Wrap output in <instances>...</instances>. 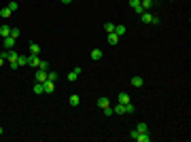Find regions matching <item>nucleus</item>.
<instances>
[{
	"label": "nucleus",
	"mask_w": 191,
	"mask_h": 142,
	"mask_svg": "<svg viewBox=\"0 0 191 142\" xmlns=\"http://www.w3.org/2000/svg\"><path fill=\"white\" fill-rule=\"evenodd\" d=\"M130 138L136 142H151V132H144V134H138L136 130H132L130 132Z\"/></svg>",
	"instance_id": "1"
},
{
	"label": "nucleus",
	"mask_w": 191,
	"mask_h": 142,
	"mask_svg": "<svg viewBox=\"0 0 191 142\" xmlns=\"http://www.w3.org/2000/svg\"><path fill=\"white\" fill-rule=\"evenodd\" d=\"M47 81V70H36V74H34V83H45Z\"/></svg>",
	"instance_id": "2"
},
{
	"label": "nucleus",
	"mask_w": 191,
	"mask_h": 142,
	"mask_svg": "<svg viewBox=\"0 0 191 142\" xmlns=\"http://www.w3.org/2000/svg\"><path fill=\"white\" fill-rule=\"evenodd\" d=\"M43 89H45V94H53V91H55V83L47 79V81L43 83Z\"/></svg>",
	"instance_id": "3"
},
{
	"label": "nucleus",
	"mask_w": 191,
	"mask_h": 142,
	"mask_svg": "<svg viewBox=\"0 0 191 142\" xmlns=\"http://www.w3.org/2000/svg\"><path fill=\"white\" fill-rule=\"evenodd\" d=\"M140 19H142V23H153V13L142 11V13H140Z\"/></svg>",
	"instance_id": "4"
},
{
	"label": "nucleus",
	"mask_w": 191,
	"mask_h": 142,
	"mask_svg": "<svg viewBox=\"0 0 191 142\" xmlns=\"http://www.w3.org/2000/svg\"><path fill=\"white\" fill-rule=\"evenodd\" d=\"M28 66H32V68H38V66H41V59H38V55H30V57H28Z\"/></svg>",
	"instance_id": "5"
},
{
	"label": "nucleus",
	"mask_w": 191,
	"mask_h": 142,
	"mask_svg": "<svg viewBox=\"0 0 191 142\" xmlns=\"http://www.w3.org/2000/svg\"><path fill=\"white\" fill-rule=\"evenodd\" d=\"M96 104H98V108H102V110H104V108H108V106H110V100H108V98H98V102H96Z\"/></svg>",
	"instance_id": "6"
},
{
	"label": "nucleus",
	"mask_w": 191,
	"mask_h": 142,
	"mask_svg": "<svg viewBox=\"0 0 191 142\" xmlns=\"http://www.w3.org/2000/svg\"><path fill=\"white\" fill-rule=\"evenodd\" d=\"M130 6H132V9L136 11V15H140V13L144 11L142 6H140V0H130Z\"/></svg>",
	"instance_id": "7"
},
{
	"label": "nucleus",
	"mask_w": 191,
	"mask_h": 142,
	"mask_svg": "<svg viewBox=\"0 0 191 142\" xmlns=\"http://www.w3.org/2000/svg\"><path fill=\"white\" fill-rule=\"evenodd\" d=\"M79 74H81V68H72V70L68 72V81H77Z\"/></svg>",
	"instance_id": "8"
},
{
	"label": "nucleus",
	"mask_w": 191,
	"mask_h": 142,
	"mask_svg": "<svg viewBox=\"0 0 191 142\" xmlns=\"http://www.w3.org/2000/svg\"><path fill=\"white\" fill-rule=\"evenodd\" d=\"M130 83H132V85H134V87H142V85H144L142 76H138V74H134V76H132V81H130Z\"/></svg>",
	"instance_id": "9"
},
{
	"label": "nucleus",
	"mask_w": 191,
	"mask_h": 142,
	"mask_svg": "<svg viewBox=\"0 0 191 142\" xmlns=\"http://www.w3.org/2000/svg\"><path fill=\"white\" fill-rule=\"evenodd\" d=\"M4 49H15V38L13 36H6L4 38Z\"/></svg>",
	"instance_id": "10"
},
{
	"label": "nucleus",
	"mask_w": 191,
	"mask_h": 142,
	"mask_svg": "<svg viewBox=\"0 0 191 142\" xmlns=\"http://www.w3.org/2000/svg\"><path fill=\"white\" fill-rule=\"evenodd\" d=\"M117 100H119V104H128V102H130V94L119 91V98H117Z\"/></svg>",
	"instance_id": "11"
},
{
	"label": "nucleus",
	"mask_w": 191,
	"mask_h": 142,
	"mask_svg": "<svg viewBox=\"0 0 191 142\" xmlns=\"http://www.w3.org/2000/svg\"><path fill=\"white\" fill-rule=\"evenodd\" d=\"M0 36H2V38L11 36V26H0Z\"/></svg>",
	"instance_id": "12"
},
{
	"label": "nucleus",
	"mask_w": 191,
	"mask_h": 142,
	"mask_svg": "<svg viewBox=\"0 0 191 142\" xmlns=\"http://www.w3.org/2000/svg\"><path fill=\"white\" fill-rule=\"evenodd\" d=\"M68 104H70V106H79V104H81V98H79L77 94L70 95V98H68Z\"/></svg>",
	"instance_id": "13"
},
{
	"label": "nucleus",
	"mask_w": 191,
	"mask_h": 142,
	"mask_svg": "<svg viewBox=\"0 0 191 142\" xmlns=\"http://www.w3.org/2000/svg\"><path fill=\"white\" fill-rule=\"evenodd\" d=\"M30 53H32V55H38V53H41V45H38V43H30Z\"/></svg>",
	"instance_id": "14"
},
{
	"label": "nucleus",
	"mask_w": 191,
	"mask_h": 142,
	"mask_svg": "<svg viewBox=\"0 0 191 142\" xmlns=\"http://www.w3.org/2000/svg\"><path fill=\"white\" fill-rule=\"evenodd\" d=\"M92 59H94V62H100V59H102V51H100V49H92Z\"/></svg>",
	"instance_id": "15"
},
{
	"label": "nucleus",
	"mask_w": 191,
	"mask_h": 142,
	"mask_svg": "<svg viewBox=\"0 0 191 142\" xmlns=\"http://www.w3.org/2000/svg\"><path fill=\"white\" fill-rule=\"evenodd\" d=\"M117 43H119V36H117L115 32H110V34H108V45H113V47H115Z\"/></svg>",
	"instance_id": "16"
},
{
	"label": "nucleus",
	"mask_w": 191,
	"mask_h": 142,
	"mask_svg": "<svg viewBox=\"0 0 191 142\" xmlns=\"http://www.w3.org/2000/svg\"><path fill=\"white\" fill-rule=\"evenodd\" d=\"M113 112H115V115H125V104H117V106L113 108Z\"/></svg>",
	"instance_id": "17"
},
{
	"label": "nucleus",
	"mask_w": 191,
	"mask_h": 142,
	"mask_svg": "<svg viewBox=\"0 0 191 142\" xmlns=\"http://www.w3.org/2000/svg\"><path fill=\"white\" fill-rule=\"evenodd\" d=\"M136 132H138V134L149 132V125H146V123H136Z\"/></svg>",
	"instance_id": "18"
},
{
	"label": "nucleus",
	"mask_w": 191,
	"mask_h": 142,
	"mask_svg": "<svg viewBox=\"0 0 191 142\" xmlns=\"http://www.w3.org/2000/svg\"><path fill=\"white\" fill-rule=\"evenodd\" d=\"M125 30H128V28H125L123 23H119V26H115V34H117V36H121V34H125Z\"/></svg>",
	"instance_id": "19"
},
{
	"label": "nucleus",
	"mask_w": 191,
	"mask_h": 142,
	"mask_svg": "<svg viewBox=\"0 0 191 142\" xmlns=\"http://www.w3.org/2000/svg\"><path fill=\"white\" fill-rule=\"evenodd\" d=\"M34 94H36V95L45 94V89H43V83H34Z\"/></svg>",
	"instance_id": "20"
},
{
	"label": "nucleus",
	"mask_w": 191,
	"mask_h": 142,
	"mask_svg": "<svg viewBox=\"0 0 191 142\" xmlns=\"http://www.w3.org/2000/svg\"><path fill=\"white\" fill-rule=\"evenodd\" d=\"M57 76H59V74H57L55 70H49V72H47V79H49V81H53V83L57 81Z\"/></svg>",
	"instance_id": "21"
},
{
	"label": "nucleus",
	"mask_w": 191,
	"mask_h": 142,
	"mask_svg": "<svg viewBox=\"0 0 191 142\" xmlns=\"http://www.w3.org/2000/svg\"><path fill=\"white\" fill-rule=\"evenodd\" d=\"M140 6H142L144 11H149V9L153 6V0H140Z\"/></svg>",
	"instance_id": "22"
},
{
	"label": "nucleus",
	"mask_w": 191,
	"mask_h": 142,
	"mask_svg": "<svg viewBox=\"0 0 191 142\" xmlns=\"http://www.w3.org/2000/svg\"><path fill=\"white\" fill-rule=\"evenodd\" d=\"M11 13H13V11H11L9 6H4V9H0V15H2V17H11Z\"/></svg>",
	"instance_id": "23"
},
{
	"label": "nucleus",
	"mask_w": 191,
	"mask_h": 142,
	"mask_svg": "<svg viewBox=\"0 0 191 142\" xmlns=\"http://www.w3.org/2000/svg\"><path fill=\"white\" fill-rule=\"evenodd\" d=\"M104 30H106V34H110V32H115V23H104Z\"/></svg>",
	"instance_id": "24"
},
{
	"label": "nucleus",
	"mask_w": 191,
	"mask_h": 142,
	"mask_svg": "<svg viewBox=\"0 0 191 142\" xmlns=\"http://www.w3.org/2000/svg\"><path fill=\"white\" fill-rule=\"evenodd\" d=\"M125 115H134V104H132V102L125 104Z\"/></svg>",
	"instance_id": "25"
},
{
	"label": "nucleus",
	"mask_w": 191,
	"mask_h": 142,
	"mask_svg": "<svg viewBox=\"0 0 191 142\" xmlns=\"http://www.w3.org/2000/svg\"><path fill=\"white\" fill-rule=\"evenodd\" d=\"M17 62H19V66H28V57H26V55H19Z\"/></svg>",
	"instance_id": "26"
},
{
	"label": "nucleus",
	"mask_w": 191,
	"mask_h": 142,
	"mask_svg": "<svg viewBox=\"0 0 191 142\" xmlns=\"http://www.w3.org/2000/svg\"><path fill=\"white\" fill-rule=\"evenodd\" d=\"M19 34H21V32H19V28H11V36H13L15 41H17V36H19Z\"/></svg>",
	"instance_id": "27"
},
{
	"label": "nucleus",
	"mask_w": 191,
	"mask_h": 142,
	"mask_svg": "<svg viewBox=\"0 0 191 142\" xmlns=\"http://www.w3.org/2000/svg\"><path fill=\"white\" fill-rule=\"evenodd\" d=\"M41 70H47L49 72V62H45V59H41V66H38Z\"/></svg>",
	"instance_id": "28"
},
{
	"label": "nucleus",
	"mask_w": 191,
	"mask_h": 142,
	"mask_svg": "<svg viewBox=\"0 0 191 142\" xmlns=\"http://www.w3.org/2000/svg\"><path fill=\"white\" fill-rule=\"evenodd\" d=\"M9 68H11V70H17V68H19V62H9Z\"/></svg>",
	"instance_id": "29"
},
{
	"label": "nucleus",
	"mask_w": 191,
	"mask_h": 142,
	"mask_svg": "<svg viewBox=\"0 0 191 142\" xmlns=\"http://www.w3.org/2000/svg\"><path fill=\"white\" fill-rule=\"evenodd\" d=\"M113 115H115V112H113V108H110V106H108V108H104V117H113Z\"/></svg>",
	"instance_id": "30"
},
{
	"label": "nucleus",
	"mask_w": 191,
	"mask_h": 142,
	"mask_svg": "<svg viewBox=\"0 0 191 142\" xmlns=\"http://www.w3.org/2000/svg\"><path fill=\"white\" fill-rule=\"evenodd\" d=\"M9 9L11 11H17V2H9Z\"/></svg>",
	"instance_id": "31"
},
{
	"label": "nucleus",
	"mask_w": 191,
	"mask_h": 142,
	"mask_svg": "<svg viewBox=\"0 0 191 142\" xmlns=\"http://www.w3.org/2000/svg\"><path fill=\"white\" fill-rule=\"evenodd\" d=\"M4 62H6V59H4V57L0 55V66H4Z\"/></svg>",
	"instance_id": "32"
},
{
	"label": "nucleus",
	"mask_w": 191,
	"mask_h": 142,
	"mask_svg": "<svg viewBox=\"0 0 191 142\" xmlns=\"http://www.w3.org/2000/svg\"><path fill=\"white\" fill-rule=\"evenodd\" d=\"M62 2H64V4H70V2H72V0H62Z\"/></svg>",
	"instance_id": "33"
},
{
	"label": "nucleus",
	"mask_w": 191,
	"mask_h": 142,
	"mask_svg": "<svg viewBox=\"0 0 191 142\" xmlns=\"http://www.w3.org/2000/svg\"><path fill=\"white\" fill-rule=\"evenodd\" d=\"M2 132H4V130H2V125H0V136H2Z\"/></svg>",
	"instance_id": "34"
}]
</instances>
